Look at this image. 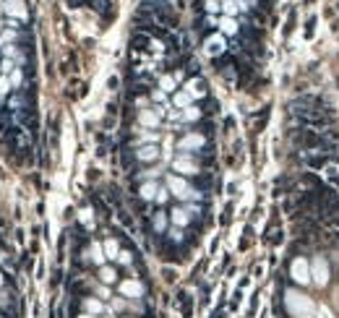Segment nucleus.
I'll list each match as a JSON object with an SVG mask.
<instances>
[{"mask_svg":"<svg viewBox=\"0 0 339 318\" xmlns=\"http://www.w3.org/2000/svg\"><path fill=\"white\" fill-rule=\"evenodd\" d=\"M285 305H287L290 315H295V318H313L316 315L313 300L300 295V292H295V290H287L285 292Z\"/></svg>","mask_w":339,"mask_h":318,"instance_id":"nucleus-1","label":"nucleus"},{"mask_svg":"<svg viewBox=\"0 0 339 318\" xmlns=\"http://www.w3.org/2000/svg\"><path fill=\"white\" fill-rule=\"evenodd\" d=\"M167 190L178 196L180 201H188V199H198V193L186 183V177H180V175H167Z\"/></svg>","mask_w":339,"mask_h":318,"instance_id":"nucleus-2","label":"nucleus"},{"mask_svg":"<svg viewBox=\"0 0 339 318\" xmlns=\"http://www.w3.org/2000/svg\"><path fill=\"white\" fill-rule=\"evenodd\" d=\"M311 282L318 284V287H326V282H329V266L321 256H316L313 264H311Z\"/></svg>","mask_w":339,"mask_h":318,"instance_id":"nucleus-3","label":"nucleus"},{"mask_svg":"<svg viewBox=\"0 0 339 318\" xmlns=\"http://www.w3.org/2000/svg\"><path fill=\"white\" fill-rule=\"evenodd\" d=\"M290 274H292V279H295L298 284H308V282H311V264H308L305 259H295V261H292Z\"/></svg>","mask_w":339,"mask_h":318,"instance_id":"nucleus-4","label":"nucleus"},{"mask_svg":"<svg viewBox=\"0 0 339 318\" xmlns=\"http://www.w3.org/2000/svg\"><path fill=\"white\" fill-rule=\"evenodd\" d=\"M206 144V139L201 133H186L183 139L178 141V149L183 151V154H188V151H196V149H201Z\"/></svg>","mask_w":339,"mask_h":318,"instance_id":"nucleus-5","label":"nucleus"},{"mask_svg":"<svg viewBox=\"0 0 339 318\" xmlns=\"http://www.w3.org/2000/svg\"><path fill=\"white\" fill-rule=\"evenodd\" d=\"M173 170H175V172H180V175H196V172H198V164H196V159H193V157L180 154V157H175V159H173Z\"/></svg>","mask_w":339,"mask_h":318,"instance_id":"nucleus-6","label":"nucleus"},{"mask_svg":"<svg viewBox=\"0 0 339 318\" xmlns=\"http://www.w3.org/2000/svg\"><path fill=\"white\" fill-rule=\"evenodd\" d=\"M6 13H8V19H16V21H24L29 16L24 0H6Z\"/></svg>","mask_w":339,"mask_h":318,"instance_id":"nucleus-7","label":"nucleus"},{"mask_svg":"<svg viewBox=\"0 0 339 318\" xmlns=\"http://www.w3.org/2000/svg\"><path fill=\"white\" fill-rule=\"evenodd\" d=\"M120 295H126V297H141L144 295V287H141V282H136V279H126V282H120Z\"/></svg>","mask_w":339,"mask_h":318,"instance_id":"nucleus-8","label":"nucleus"},{"mask_svg":"<svg viewBox=\"0 0 339 318\" xmlns=\"http://www.w3.org/2000/svg\"><path fill=\"white\" fill-rule=\"evenodd\" d=\"M159 120H162V115L157 110H141L138 112V123L144 128H159Z\"/></svg>","mask_w":339,"mask_h":318,"instance_id":"nucleus-9","label":"nucleus"},{"mask_svg":"<svg viewBox=\"0 0 339 318\" xmlns=\"http://www.w3.org/2000/svg\"><path fill=\"white\" fill-rule=\"evenodd\" d=\"M136 157L141 159V162H151V159L159 157V146L157 144H144V146L136 149Z\"/></svg>","mask_w":339,"mask_h":318,"instance_id":"nucleus-10","label":"nucleus"},{"mask_svg":"<svg viewBox=\"0 0 339 318\" xmlns=\"http://www.w3.org/2000/svg\"><path fill=\"white\" fill-rule=\"evenodd\" d=\"M240 11H245V0H224L222 3V16L235 19Z\"/></svg>","mask_w":339,"mask_h":318,"instance_id":"nucleus-11","label":"nucleus"},{"mask_svg":"<svg viewBox=\"0 0 339 318\" xmlns=\"http://www.w3.org/2000/svg\"><path fill=\"white\" fill-rule=\"evenodd\" d=\"M224 34H214V37H209L206 39V55H219V52H224Z\"/></svg>","mask_w":339,"mask_h":318,"instance_id":"nucleus-12","label":"nucleus"},{"mask_svg":"<svg viewBox=\"0 0 339 318\" xmlns=\"http://www.w3.org/2000/svg\"><path fill=\"white\" fill-rule=\"evenodd\" d=\"M217 26H219V34H224V37L238 34V21H235V19H230V16H219Z\"/></svg>","mask_w":339,"mask_h":318,"instance_id":"nucleus-13","label":"nucleus"},{"mask_svg":"<svg viewBox=\"0 0 339 318\" xmlns=\"http://www.w3.org/2000/svg\"><path fill=\"white\" fill-rule=\"evenodd\" d=\"M170 219H173V224H178V227H186V224L191 222V209L178 206V209L170 211Z\"/></svg>","mask_w":339,"mask_h":318,"instance_id":"nucleus-14","label":"nucleus"},{"mask_svg":"<svg viewBox=\"0 0 339 318\" xmlns=\"http://www.w3.org/2000/svg\"><path fill=\"white\" fill-rule=\"evenodd\" d=\"M138 193H141L144 201H157V193H159V185L154 183V180H149V183H144L141 188H138Z\"/></svg>","mask_w":339,"mask_h":318,"instance_id":"nucleus-15","label":"nucleus"},{"mask_svg":"<svg viewBox=\"0 0 339 318\" xmlns=\"http://www.w3.org/2000/svg\"><path fill=\"white\" fill-rule=\"evenodd\" d=\"M191 104H193V97H191L188 92H175V97H173V107L186 110V107H191Z\"/></svg>","mask_w":339,"mask_h":318,"instance_id":"nucleus-16","label":"nucleus"},{"mask_svg":"<svg viewBox=\"0 0 339 318\" xmlns=\"http://www.w3.org/2000/svg\"><path fill=\"white\" fill-rule=\"evenodd\" d=\"M89 259L94 261L97 266H104V259H107V256H104V248H102L99 243H94V245L89 248Z\"/></svg>","mask_w":339,"mask_h":318,"instance_id":"nucleus-17","label":"nucleus"},{"mask_svg":"<svg viewBox=\"0 0 339 318\" xmlns=\"http://www.w3.org/2000/svg\"><path fill=\"white\" fill-rule=\"evenodd\" d=\"M99 279H102V284H112V282L118 279L115 269H112V266H99Z\"/></svg>","mask_w":339,"mask_h":318,"instance_id":"nucleus-18","label":"nucleus"},{"mask_svg":"<svg viewBox=\"0 0 339 318\" xmlns=\"http://www.w3.org/2000/svg\"><path fill=\"white\" fill-rule=\"evenodd\" d=\"M102 248H104V256H107V259H118V256H120L118 240H104V243H102Z\"/></svg>","mask_w":339,"mask_h":318,"instance_id":"nucleus-19","label":"nucleus"},{"mask_svg":"<svg viewBox=\"0 0 339 318\" xmlns=\"http://www.w3.org/2000/svg\"><path fill=\"white\" fill-rule=\"evenodd\" d=\"M198 117H201V110H196L193 104L186 107V110H180V120H186V123H193V120H198Z\"/></svg>","mask_w":339,"mask_h":318,"instance_id":"nucleus-20","label":"nucleus"},{"mask_svg":"<svg viewBox=\"0 0 339 318\" xmlns=\"http://www.w3.org/2000/svg\"><path fill=\"white\" fill-rule=\"evenodd\" d=\"M84 308H86V313H89V315H99L104 305H102L99 300H94V297H91V300H84Z\"/></svg>","mask_w":339,"mask_h":318,"instance_id":"nucleus-21","label":"nucleus"},{"mask_svg":"<svg viewBox=\"0 0 339 318\" xmlns=\"http://www.w3.org/2000/svg\"><path fill=\"white\" fill-rule=\"evenodd\" d=\"M175 76H162V79H159V89H162V92L164 94H170V92H175Z\"/></svg>","mask_w":339,"mask_h":318,"instance_id":"nucleus-22","label":"nucleus"},{"mask_svg":"<svg viewBox=\"0 0 339 318\" xmlns=\"http://www.w3.org/2000/svg\"><path fill=\"white\" fill-rule=\"evenodd\" d=\"M11 89H13V86H11V79H8V76H0V99H3V97L11 92Z\"/></svg>","mask_w":339,"mask_h":318,"instance_id":"nucleus-23","label":"nucleus"},{"mask_svg":"<svg viewBox=\"0 0 339 318\" xmlns=\"http://www.w3.org/2000/svg\"><path fill=\"white\" fill-rule=\"evenodd\" d=\"M206 11H209V16L222 13V3H219V0H206Z\"/></svg>","mask_w":339,"mask_h":318,"instance_id":"nucleus-24","label":"nucleus"},{"mask_svg":"<svg viewBox=\"0 0 339 318\" xmlns=\"http://www.w3.org/2000/svg\"><path fill=\"white\" fill-rule=\"evenodd\" d=\"M186 92H188L193 99H196V97H201V89H198V81H188V84H186Z\"/></svg>","mask_w":339,"mask_h":318,"instance_id":"nucleus-25","label":"nucleus"},{"mask_svg":"<svg viewBox=\"0 0 339 318\" xmlns=\"http://www.w3.org/2000/svg\"><path fill=\"white\" fill-rule=\"evenodd\" d=\"M157 139H159L157 133H146V136H141V139H138V146H144V144H157Z\"/></svg>","mask_w":339,"mask_h":318,"instance_id":"nucleus-26","label":"nucleus"},{"mask_svg":"<svg viewBox=\"0 0 339 318\" xmlns=\"http://www.w3.org/2000/svg\"><path fill=\"white\" fill-rule=\"evenodd\" d=\"M164 227H167V219H164V214H159V217H154V230H157V232H162V230H164Z\"/></svg>","mask_w":339,"mask_h":318,"instance_id":"nucleus-27","label":"nucleus"},{"mask_svg":"<svg viewBox=\"0 0 339 318\" xmlns=\"http://www.w3.org/2000/svg\"><path fill=\"white\" fill-rule=\"evenodd\" d=\"M8 79H11V86H19V84H21V71H19V68H13Z\"/></svg>","mask_w":339,"mask_h":318,"instance_id":"nucleus-28","label":"nucleus"},{"mask_svg":"<svg viewBox=\"0 0 339 318\" xmlns=\"http://www.w3.org/2000/svg\"><path fill=\"white\" fill-rule=\"evenodd\" d=\"M151 99L154 102H167V94L162 92V89H157V92H151Z\"/></svg>","mask_w":339,"mask_h":318,"instance_id":"nucleus-29","label":"nucleus"},{"mask_svg":"<svg viewBox=\"0 0 339 318\" xmlns=\"http://www.w3.org/2000/svg\"><path fill=\"white\" fill-rule=\"evenodd\" d=\"M16 37H19V34H16V32H8V29H6L3 34H0V39H3V42H13Z\"/></svg>","mask_w":339,"mask_h":318,"instance_id":"nucleus-30","label":"nucleus"},{"mask_svg":"<svg viewBox=\"0 0 339 318\" xmlns=\"http://www.w3.org/2000/svg\"><path fill=\"white\" fill-rule=\"evenodd\" d=\"M167 193H170L167 188H159V193H157V204H164V201H167Z\"/></svg>","mask_w":339,"mask_h":318,"instance_id":"nucleus-31","label":"nucleus"},{"mask_svg":"<svg viewBox=\"0 0 339 318\" xmlns=\"http://www.w3.org/2000/svg\"><path fill=\"white\" fill-rule=\"evenodd\" d=\"M118 259H120V264H128V261H131V256H128V253H123V250H120V256H118Z\"/></svg>","mask_w":339,"mask_h":318,"instance_id":"nucleus-32","label":"nucleus"},{"mask_svg":"<svg viewBox=\"0 0 339 318\" xmlns=\"http://www.w3.org/2000/svg\"><path fill=\"white\" fill-rule=\"evenodd\" d=\"M81 318H97V315H89V313H86V315H81Z\"/></svg>","mask_w":339,"mask_h":318,"instance_id":"nucleus-33","label":"nucleus"},{"mask_svg":"<svg viewBox=\"0 0 339 318\" xmlns=\"http://www.w3.org/2000/svg\"><path fill=\"white\" fill-rule=\"evenodd\" d=\"M0 287H3V274H0Z\"/></svg>","mask_w":339,"mask_h":318,"instance_id":"nucleus-34","label":"nucleus"}]
</instances>
